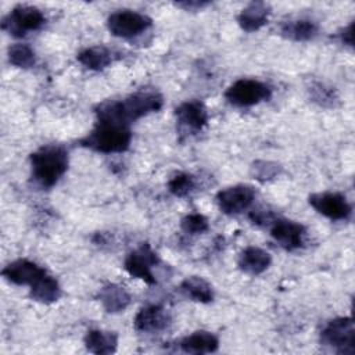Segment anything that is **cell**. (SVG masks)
Wrapping results in <instances>:
<instances>
[{
	"label": "cell",
	"instance_id": "obj_11",
	"mask_svg": "<svg viewBox=\"0 0 355 355\" xmlns=\"http://www.w3.org/2000/svg\"><path fill=\"white\" fill-rule=\"evenodd\" d=\"M46 273L47 272L42 266L29 259L12 261L1 270L4 279L18 286H32Z\"/></svg>",
	"mask_w": 355,
	"mask_h": 355
},
{
	"label": "cell",
	"instance_id": "obj_7",
	"mask_svg": "<svg viewBox=\"0 0 355 355\" xmlns=\"http://www.w3.org/2000/svg\"><path fill=\"white\" fill-rule=\"evenodd\" d=\"M151 26V19L133 10H118L107 19L108 31L118 37L132 39Z\"/></svg>",
	"mask_w": 355,
	"mask_h": 355
},
{
	"label": "cell",
	"instance_id": "obj_18",
	"mask_svg": "<svg viewBox=\"0 0 355 355\" xmlns=\"http://www.w3.org/2000/svg\"><path fill=\"white\" fill-rule=\"evenodd\" d=\"M98 298L101 305L107 312H121L130 304V294L125 287L108 283L98 291Z\"/></svg>",
	"mask_w": 355,
	"mask_h": 355
},
{
	"label": "cell",
	"instance_id": "obj_4",
	"mask_svg": "<svg viewBox=\"0 0 355 355\" xmlns=\"http://www.w3.org/2000/svg\"><path fill=\"white\" fill-rule=\"evenodd\" d=\"M270 94V87L257 79H239L225 92L226 100L236 107L255 105L268 100Z\"/></svg>",
	"mask_w": 355,
	"mask_h": 355
},
{
	"label": "cell",
	"instance_id": "obj_28",
	"mask_svg": "<svg viewBox=\"0 0 355 355\" xmlns=\"http://www.w3.org/2000/svg\"><path fill=\"white\" fill-rule=\"evenodd\" d=\"M180 226L189 234H200L208 230V220L201 214H189L182 219Z\"/></svg>",
	"mask_w": 355,
	"mask_h": 355
},
{
	"label": "cell",
	"instance_id": "obj_10",
	"mask_svg": "<svg viewBox=\"0 0 355 355\" xmlns=\"http://www.w3.org/2000/svg\"><path fill=\"white\" fill-rule=\"evenodd\" d=\"M255 198V191L251 186L236 184L220 190L216 194L219 209L227 215H236L247 209Z\"/></svg>",
	"mask_w": 355,
	"mask_h": 355
},
{
	"label": "cell",
	"instance_id": "obj_26",
	"mask_svg": "<svg viewBox=\"0 0 355 355\" xmlns=\"http://www.w3.org/2000/svg\"><path fill=\"white\" fill-rule=\"evenodd\" d=\"M196 187V179L193 175L186 172L176 173L169 182H168V190L176 196V197H184L190 194Z\"/></svg>",
	"mask_w": 355,
	"mask_h": 355
},
{
	"label": "cell",
	"instance_id": "obj_16",
	"mask_svg": "<svg viewBox=\"0 0 355 355\" xmlns=\"http://www.w3.org/2000/svg\"><path fill=\"white\" fill-rule=\"evenodd\" d=\"M272 262V257L268 251L250 245L244 248L239 257V266L248 275H259L265 272Z\"/></svg>",
	"mask_w": 355,
	"mask_h": 355
},
{
	"label": "cell",
	"instance_id": "obj_21",
	"mask_svg": "<svg viewBox=\"0 0 355 355\" xmlns=\"http://www.w3.org/2000/svg\"><path fill=\"white\" fill-rule=\"evenodd\" d=\"M31 297L37 302L51 304L61 297V287L53 276L46 273L31 286Z\"/></svg>",
	"mask_w": 355,
	"mask_h": 355
},
{
	"label": "cell",
	"instance_id": "obj_14",
	"mask_svg": "<svg viewBox=\"0 0 355 355\" xmlns=\"http://www.w3.org/2000/svg\"><path fill=\"white\" fill-rule=\"evenodd\" d=\"M171 316L161 305H148L141 308L133 320L135 329L143 333H155L166 329Z\"/></svg>",
	"mask_w": 355,
	"mask_h": 355
},
{
	"label": "cell",
	"instance_id": "obj_2",
	"mask_svg": "<svg viewBox=\"0 0 355 355\" xmlns=\"http://www.w3.org/2000/svg\"><path fill=\"white\" fill-rule=\"evenodd\" d=\"M32 178L44 189L54 186L68 169V151L62 146H43L29 157Z\"/></svg>",
	"mask_w": 355,
	"mask_h": 355
},
{
	"label": "cell",
	"instance_id": "obj_22",
	"mask_svg": "<svg viewBox=\"0 0 355 355\" xmlns=\"http://www.w3.org/2000/svg\"><path fill=\"white\" fill-rule=\"evenodd\" d=\"M282 35L295 42H305L316 36L318 25L311 19H295L287 21L282 25Z\"/></svg>",
	"mask_w": 355,
	"mask_h": 355
},
{
	"label": "cell",
	"instance_id": "obj_15",
	"mask_svg": "<svg viewBox=\"0 0 355 355\" xmlns=\"http://www.w3.org/2000/svg\"><path fill=\"white\" fill-rule=\"evenodd\" d=\"M269 14L270 7L268 3L252 1L241 10V12L237 17V21L241 29H244L245 32H254L266 24Z\"/></svg>",
	"mask_w": 355,
	"mask_h": 355
},
{
	"label": "cell",
	"instance_id": "obj_24",
	"mask_svg": "<svg viewBox=\"0 0 355 355\" xmlns=\"http://www.w3.org/2000/svg\"><path fill=\"white\" fill-rule=\"evenodd\" d=\"M8 61L18 68H31L36 62V55L28 44L15 43L8 49Z\"/></svg>",
	"mask_w": 355,
	"mask_h": 355
},
{
	"label": "cell",
	"instance_id": "obj_8",
	"mask_svg": "<svg viewBox=\"0 0 355 355\" xmlns=\"http://www.w3.org/2000/svg\"><path fill=\"white\" fill-rule=\"evenodd\" d=\"M158 263V257L150 247V244L143 243L136 250L128 254L125 258V269L126 272L137 279H141L147 284L155 283V276L153 273V268Z\"/></svg>",
	"mask_w": 355,
	"mask_h": 355
},
{
	"label": "cell",
	"instance_id": "obj_9",
	"mask_svg": "<svg viewBox=\"0 0 355 355\" xmlns=\"http://www.w3.org/2000/svg\"><path fill=\"white\" fill-rule=\"evenodd\" d=\"M308 201L315 211L331 220H344L351 215V205L341 193H315Z\"/></svg>",
	"mask_w": 355,
	"mask_h": 355
},
{
	"label": "cell",
	"instance_id": "obj_29",
	"mask_svg": "<svg viewBox=\"0 0 355 355\" xmlns=\"http://www.w3.org/2000/svg\"><path fill=\"white\" fill-rule=\"evenodd\" d=\"M340 36H341L343 43L352 46L354 44V22H351L348 26H345L343 29V32L340 33Z\"/></svg>",
	"mask_w": 355,
	"mask_h": 355
},
{
	"label": "cell",
	"instance_id": "obj_23",
	"mask_svg": "<svg viewBox=\"0 0 355 355\" xmlns=\"http://www.w3.org/2000/svg\"><path fill=\"white\" fill-rule=\"evenodd\" d=\"M78 61L89 69L101 71L112 61V54L107 47L93 46L82 50L78 54Z\"/></svg>",
	"mask_w": 355,
	"mask_h": 355
},
{
	"label": "cell",
	"instance_id": "obj_3",
	"mask_svg": "<svg viewBox=\"0 0 355 355\" xmlns=\"http://www.w3.org/2000/svg\"><path fill=\"white\" fill-rule=\"evenodd\" d=\"M132 133L128 125L97 119L94 129L80 139V146L98 153H122L128 150Z\"/></svg>",
	"mask_w": 355,
	"mask_h": 355
},
{
	"label": "cell",
	"instance_id": "obj_25",
	"mask_svg": "<svg viewBox=\"0 0 355 355\" xmlns=\"http://www.w3.org/2000/svg\"><path fill=\"white\" fill-rule=\"evenodd\" d=\"M308 90H309V96H311L312 101H315L316 104H319L322 107H334V104L338 100L334 89H331L320 82L311 83Z\"/></svg>",
	"mask_w": 355,
	"mask_h": 355
},
{
	"label": "cell",
	"instance_id": "obj_1",
	"mask_svg": "<svg viewBox=\"0 0 355 355\" xmlns=\"http://www.w3.org/2000/svg\"><path fill=\"white\" fill-rule=\"evenodd\" d=\"M162 96L153 89H141L123 100L107 101L96 110L97 119L128 125L162 107Z\"/></svg>",
	"mask_w": 355,
	"mask_h": 355
},
{
	"label": "cell",
	"instance_id": "obj_5",
	"mask_svg": "<svg viewBox=\"0 0 355 355\" xmlns=\"http://www.w3.org/2000/svg\"><path fill=\"white\" fill-rule=\"evenodd\" d=\"M355 327L351 318H336L320 331V343L334 348L338 354L354 352Z\"/></svg>",
	"mask_w": 355,
	"mask_h": 355
},
{
	"label": "cell",
	"instance_id": "obj_27",
	"mask_svg": "<svg viewBox=\"0 0 355 355\" xmlns=\"http://www.w3.org/2000/svg\"><path fill=\"white\" fill-rule=\"evenodd\" d=\"M280 165L272 161H257L251 166V173L257 180L266 182L280 173Z\"/></svg>",
	"mask_w": 355,
	"mask_h": 355
},
{
	"label": "cell",
	"instance_id": "obj_20",
	"mask_svg": "<svg viewBox=\"0 0 355 355\" xmlns=\"http://www.w3.org/2000/svg\"><path fill=\"white\" fill-rule=\"evenodd\" d=\"M180 291L186 297H189L197 302L207 304L214 300V290H212L211 284L200 276L186 277L180 283Z\"/></svg>",
	"mask_w": 355,
	"mask_h": 355
},
{
	"label": "cell",
	"instance_id": "obj_19",
	"mask_svg": "<svg viewBox=\"0 0 355 355\" xmlns=\"http://www.w3.org/2000/svg\"><path fill=\"white\" fill-rule=\"evenodd\" d=\"M85 345L93 354H112L118 347V336L114 331L93 329L86 333Z\"/></svg>",
	"mask_w": 355,
	"mask_h": 355
},
{
	"label": "cell",
	"instance_id": "obj_30",
	"mask_svg": "<svg viewBox=\"0 0 355 355\" xmlns=\"http://www.w3.org/2000/svg\"><path fill=\"white\" fill-rule=\"evenodd\" d=\"M176 6L183 7L184 10H189V11H196L208 6V3L207 1H182V3H176Z\"/></svg>",
	"mask_w": 355,
	"mask_h": 355
},
{
	"label": "cell",
	"instance_id": "obj_17",
	"mask_svg": "<svg viewBox=\"0 0 355 355\" xmlns=\"http://www.w3.org/2000/svg\"><path fill=\"white\" fill-rule=\"evenodd\" d=\"M218 345H219V341H218L216 336L209 331H205V330L194 331L190 336H186L179 341L180 349L187 354L215 352L218 349Z\"/></svg>",
	"mask_w": 355,
	"mask_h": 355
},
{
	"label": "cell",
	"instance_id": "obj_6",
	"mask_svg": "<svg viewBox=\"0 0 355 355\" xmlns=\"http://www.w3.org/2000/svg\"><path fill=\"white\" fill-rule=\"evenodd\" d=\"M46 22L43 12L33 6H17L3 19V29L12 36H25L28 32L40 29Z\"/></svg>",
	"mask_w": 355,
	"mask_h": 355
},
{
	"label": "cell",
	"instance_id": "obj_13",
	"mask_svg": "<svg viewBox=\"0 0 355 355\" xmlns=\"http://www.w3.org/2000/svg\"><path fill=\"white\" fill-rule=\"evenodd\" d=\"M175 115L180 128L200 132L208 122V112L200 100H187L176 107Z\"/></svg>",
	"mask_w": 355,
	"mask_h": 355
},
{
	"label": "cell",
	"instance_id": "obj_12",
	"mask_svg": "<svg viewBox=\"0 0 355 355\" xmlns=\"http://www.w3.org/2000/svg\"><path fill=\"white\" fill-rule=\"evenodd\" d=\"M270 236L276 243L280 244V247L293 251L302 247L305 227L301 223L288 219H277L273 222Z\"/></svg>",
	"mask_w": 355,
	"mask_h": 355
}]
</instances>
